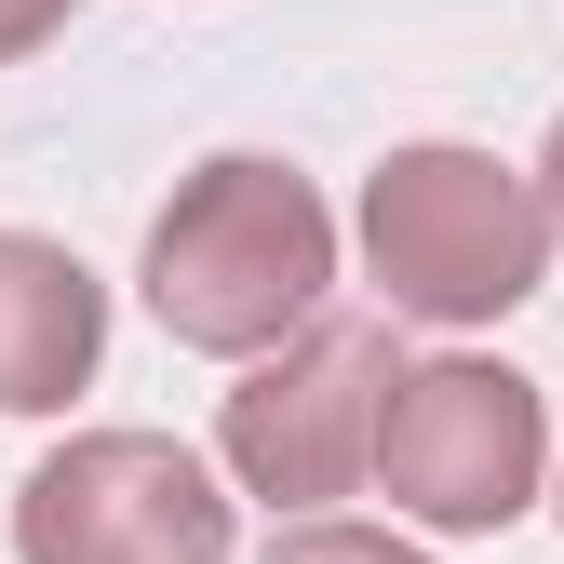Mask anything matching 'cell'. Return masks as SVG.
Returning a JSON list of instances; mask_svg holds the SVG:
<instances>
[{
	"label": "cell",
	"mask_w": 564,
	"mask_h": 564,
	"mask_svg": "<svg viewBox=\"0 0 564 564\" xmlns=\"http://www.w3.org/2000/svg\"><path fill=\"white\" fill-rule=\"evenodd\" d=\"M323 282H336V216H323V188L296 162H202L175 202H162V229H149V310L175 349H216V364H256V349H282L310 310H323Z\"/></svg>",
	"instance_id": "obj_1"
},
{
	"label": "cell",
	"mask_w": 564,
	"mask_h": 564,
	"mask_svg": "<svg viewBox=\"0 0 564 564\" xmlns=\"http://www.w3.org/2000/svg\"><path fill=\"white\" fill-rule=\"evenodd\" d=\"M364 269L416 323H498V310L538 296L551 216H538V188L511 162H484V149H390L377 188H364Z\"/></svg>",
	"instance_id": "obj_2"
},
{
	"label": "cell",
	"mask_w": 564,
	"mask_h": 564,
	"mask_svg": "<svg viewBox=\"0 0 564 564\" xmlns=\"http://www.w3.org/2000/svg\"><path fill=\"white\" fill-rule=\"evenodd\" d=\"M538 457H551V416H538V390L511 364H416L377 403L364 470L390 484V511L444 524V538H498L538 498Z\"/></svg>",
	"instance_id": "obj_3"
},
{
	"label": "cell",
	"mask_w": 564,
	"mask_h": 564,
	"mask_svg": "<svg viewBox=\"0 0 564 564\" xmlns=\"http://www.w3.org/2000/svg\"><path fill=\"white\" fill-rule=\"evenodd\" d=\"M390 377H403V349H390V323H364V310H336V323H296V349L282 364H256L242 390H229V470H242V498H269V511H323V498H349L364 484V457H377V403H390Z\"/></svg>",
	"instance_id": "obj_4"
},
{
	"label": "cell",
	"mask_w": 564,
	"mask_h": 564,
	"mask_svg": "<svg viewBox=\"0 0 564 564\" xmlns=\"http://www.w3.org/2000/svg\"><path fill=\"white\" fill-rule=\"evenodd\" d=\"M229 498L162 431H82L14 484V564H216Z\"/></svg>",
	"instance_id": "obj_5"
},
{
	"label": "cell",
	"mask_w": 564,
	"mask_h": 564,
	"mask_svg": "<svg viewBox=\"0 0 564 564\" xmlns=\"http://www.w3.org/2000/svg\"><path fill=\"white\" fill-rule=\"evenodd\" d=\"M95 349H108L95 269L41 229H0V416H54L95 377Z\"/></svg>",
	"instance_id": "obj_6"
},
{
	"label": "cell",
	"mask_w": 564,
	"mask_h": 564,
	"mask_svg": "<svg viewBox=\"0 0 564 564\" xmlns=\"http://www.w3.org/2000/svg\"><path fill=\"white\" fill-rule=\"evenodd\" d=\"M269 564H416L403 538H377V524H282L269 538Z\"/></svg>",
	"instance_id": "obj_7"
},
{
	"label": "cell",
	"mask_w": 564,
	"mask_h": 564,
	"mask_svg": "<svg viewBox=\"0 0 564 564\" xmlns=\"http://www.w3.org/2000/svg\"><path fill=\"white\" fill-rule=\"evenodd\" d=\"M67 14H82V0H0V67H14V54H41Z\"/></svg>",
	"instance_id": "obj_8"
},
{
	"label": "cell",
	"mask_w": 564,
	"mask_h": 564,
	"mask_svg": "<svg viewBox=\"0 0 564 564\" xmlns=\"http://www.w3.org/2000/svg\"><path fill=\"white\" fill-rule=\"evenodd\" d=\"M538 216L564 229V121H551V162H538Z\"/></svg>",
	"instance_id": "obj_9"
}]
</instances>
